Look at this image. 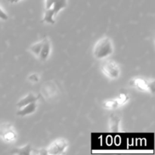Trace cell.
<instances>
[{
	"instance_id": "11",
	"label": "cell",
	"mask_w": 155,
	"mask_h": 155,
	"mask_svg": "<svg viewBox=\"0 0 155 155\" xmlns=\"http://www.w3.org/2000/svg\"><path fill=\"white\" fill-rule=\"evenodd\" d=\"M55 17L54 12H53L52 9L50 8L45 9V13H44L43 18H42V22H46L48 24H54L55 21H54V18Z\"/></svg>"
},
{
	"instance_id": "7",
	"label": "cell",
	"mask_w": 155,
	"mask_h": 155,
	"mask_svg": "<svg viewBox=\"0 0 155 155\" xmlns=\"http://www.w3.org/2000/svg\"><path fill=\"white\" fill-rule=\"evenodd\" d=\"M37 108V104L36 102L30 103V104H27L22 107H20L19 110L17 111V115L21 117H25L27 115H30L31 114L34 113Z\"/></svg>"
},
{
	"instance_id": "14",
	"label": "cell",
	"mask_w": 155,
	"mask_h": 155,
	"mask_svg": "<svg viewBox=\"0 0 155 155\" xmlns=\"http://www.w3.org/2000/svg\"><path fill=\"white\" fill-rule=\"evenodd\" d=\"M42 42H43V40H40L39 42H36V43L33 44V45L30 46V51L33 54H34L36 56H39V52H40L41 48H42Z\"/></svg>"
},
{
	"instance_id": "13",
	"label": "cell",
	"mask_w": 155,
	"mask_h": 155,
	"mask_svg": "<svg viewBox=\"0 0 155 155\" xmlns=\"http://www.w3.org/2000/svg\"><path fill=\"white\" fill-rule=\"evenodd\" d=\"M121 105L117 98L114 100H107L103 103V107L106 109H109V110H114V109L118 108Z\"/></svg>"
},
{
	"instance_id": "1",
	"label": "cell",
	"mask_w": 155,
	"mask_h": 155,
	"mask_svg": "<svg viewBox=\"0 0 155 155\" xmlns=\"http://www.w3.org/2000/svg\"><path fill=\"white\" fill-rule=\"evenodd\" d=\"M114 52V45L111 39L107 36L101 38L95 43L93 48V55L97 59L108 57Z\"/></svg>"
},
{
	"instance_id": "16",
	"label": "cell",
	"mask_w": 155,
	"mask_h": 155,
	"mask_svg": "<svg viewBox=\"0 0 155 155\" xmlns=\"http://www.w3.org/2000/svg\"><path fill=\"white\" fill-rule=\"evenodd\" d=\"M28 80H30V82H32V83H36V82L39 81V76L37 75V74H31L30 77H29Z\"/></svg>"
},
{
	"instance_id": "3",
	"label": "cell",
	"mask_w": 155,
	"mask_h": 155,
	"mask_svg": "<svg viewBox=\"0 0 155 155\" xmlns=\"http://www.w3.org/2000/svg\"><path fill=\"white\" fill-rule=\"evenodd\" d=\"M101 71L103 74L110 80H115L119 77L120 69L117 64L112 60L104 61L101 64Z\"/></svg>"
},
{
	"instance_id": "2",
	"label": "cell",
	"mask_w": 155,
	"mask_h": 155,
	"mask_svg": "<svg viewBox=\"0 0 155 155\" xmlns=\"http://www.w3.org/2000/svg\"><path fill=\"white\" fill-rule=\"evenodd\" d=\"M130 86L141 92H147L154 94V81L146 80L142 77H135L130 81Z\"/></svg>"
},
{
	"instance_id": "10",
	"label": "cell",
	"mask_w": 155,
	"mask_h": 155,
	"mask_svg": "<svg viewBox=\"0 0 155 155\" xmlns=\"http://www.w3.org/2000/svg\"><path fill=\"white\" fill-rule=\"evenodd\" d=\"M67 4H68V0H51V8L53 10L55 16L61 9L66 8Z\"/></svg>"
},
{
	"instance_id": "17",
	"label": "cell",
	"mask_w": 155,
	"mask_h": 155,
	"mask_svg": "<svg viewBox=\"0 0 155 155\" xmlns=\"http://www.w3.org/2000/svg\"><path fill=\"white\" fill-rule=\"evenodd\" d=\"M8 15L5 12V11L0 7V19L2 20H4V21H6L8 19Z\"/></svg>"
},
{
	"instance_id": "6",
	"label": "cell",
	"mask_w": 155,
	"mask_h": 155,
	"mask_svg": "<svg viewBox=\"0 0 155 155\" xmlns=\"http://www.w3.org/2000/svg\"><path fill=\"white\" fill-rule=\"evenodd\" d=\"M43 42H42V48H41L40 52H39V56L38 58H39V60L41 61H46L47 58L49 56L50 53H51V45L50 40L47 37H45V39H42Z\"/></svg>"
},
{
	"instance_id": "15",
	"label": "cell",
	"mask_w": 155,
	"mask_h": 155,
	"mask_svg": "<svg viewBox=\"0 0 155 155\" xmlns=\"http://www.w3.org/2000/svg\"><path fill=\"white\" fill-rule=\"evenodd\" d=\"M117 99H118V101H119L120 105H123V104H124L127 101H128L129 97L127 94L122 93L119 95V97L117 98Z\"/></svg>"
},
{
	"instance_id": "12",
	"label": "cell",
	"mask_w": 155,
	"mask_h": 155,
	"mask_svg": "<svg viewBox=\"0 0 155 155\" xmlns=\"http://www.w3.org/2000/svg\"><path fill=\"white\" fill-rule=\"evenodd\" d=\"M32 148L30 146V145H24L23 147H20V148H15L13 151H12V154H31L32 153Z\"/></svg>"
},
{
	"instance_id": "8",
	"label": "cell",
	"mask_w": 155,
	"mask_h": 155,
	"mask_svg": "<svg viewBox=\"0 0 155 155\" xmlns=\"http://www.w3.org/2000/svg\"><path fill=\"white\" fill-rule=\"evenodd\" d=\"M37 100L38 97H36V95H33V93H29L18 101V102L17 103V106L20 108V107H24V106L27 105V104H30V103L36 102Z\"/></svg>"
},
{
	"instance_id": "5",
	"label": "cell",
	"mask_w": 155,
	"mask_h": 155,
	"mask_svg": "<svg viewBox=\"0 0 155 155\" xmlns=\"http://www.w3.org/2000/svg\"><path fill=\"white\" fill-rule=\"evenodd\" d=\"M68 147V143L65 139H58L52 142L45 151L47 154L60 155L65 152Z\"/></svg>"
},
{
	"instance_id": "4",
	"label": "cell",
	"mask_w": 155,
	"mask_h": 155,
	"mask_svg": "<svg viewBox=\"0 0 155 155\" xmlns=\"http://www.w3.org/2000/svg\"><path fill=\"white\" fill-rule=\"evenodd\" d=\"M0 138L6 142H12L16 140L17 133L12 124L9 123L0 124Z\"/></svg>"
},
{
	"instance_id": "9",
	"label": "cell",
	"mask_w": 155,
	"mask_h": 155,
	"mask_svg": "<svg viewBox=\"0 0 155 155\" xmlns=\"http://www.w3.org/2000/svg\"><path fill=\"white\" fill-rule=\"evenodd\" d=\"M120 118L117 114H111L109 120V127L110 130L112 133H117L120 130Z\"/></svg>"
},
{
	"instance_id": "18",
	"label": "cell",
	"mask_w": 155,
	"mask_h": 155,
	"mask_svg": "<svg viewBox=\"0 0 155 155\" xmlns=\"http://www.w3.org/2000/svg\"><path fill=\"white\" fill-rule=\"evenodd\" d=\"M10 3H12V4H15V3H18L21 0H8Z\"/></svg>"
}]
</instances>
